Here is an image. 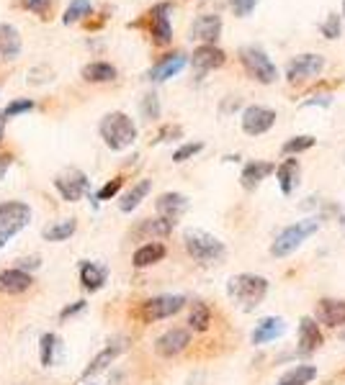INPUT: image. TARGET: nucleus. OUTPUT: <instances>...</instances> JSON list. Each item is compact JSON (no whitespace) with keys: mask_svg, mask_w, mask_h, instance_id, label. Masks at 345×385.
Segmentation results:
<instances>
[{"mask_svg":"<svg viewBox=\"0 0 345 385\" xmlns=\"http://www.w3.org/2000/svg\"><path fill=\"white\" fill-rule=\"evenodd\" d=\"M188 344H191V332H186V329H170V332H165L163 337H158L155 352H158L160 357L170 360V357H178Z\"/></svg>","mask_w":345,"mask_h":385,"instance_id":"4468645a","label":"nucleus"},{"mask_svg":"<svg viewBox=\"0 0 345 385\" xmlns=\"http://www.w3.org/2000/svg\"><path fill=\"white\" fill-rule=\"evenodd\" d=\"M127 349V339H119V341H111L108 347L104 349V352H98L93 360H90V365L85 367V372H83V378H90V375H98V372H104L108 365L116 360V357L121 355Z\"/></svg>","mask_w":345,"mask_h":385,"instance_id":"aec40b11","label":"nucleus"},{"mask_svg":"<svg viewBox=\"0 0 345 385\" xmlns=\"http://www.w3.org/2000/svg\"><path fill=\"white\" fill-rule=\"evenodd\" d=\"M325 70V57L322 54H299L294 57L286 67V80L289 82H301L312 80Z\"/></svg>","mask_w":345,"mask_h":385,"instance_id":"6e6552de","label":"nucleus"},{"mask_svg":"<svg viewBox=\"0 0 345 385\" xmlns=\"http://www.w3.org/2000/svg\"><path fill=\"white\" fill-rule=\"evenodd\" d=\"M322 332L317 326V319L312 316H304L299 321V352L301 355H309V352H317L322 347Z\"/></svg>","mask_w":345,"mask_h":385,"instance_id":"6ab92c4d","label":"nucleus"},{"mask_svg":"<svg viewBox=\"0 0 345 385\" xmlns=\"http://www.w3.org/2000/svg\"><path fill=\"white\" fill-rule=\"evenodd\" d=\"M170 136H180V126H165L158 133V139L155 141H170Z\"/></svg>","mask_w":345,"mask_h":385,"instance_id":"a18cd8bd","label":"nucleus"},{"mask_svg":"<svg viewBox=\"0 0 345 385\" xmlns=\"http://www.w3.org/2000/svg\"><path fill=\"white\" fill-rule=\"evenodd\" d=\"M312 147H315V136H309V133L294 136V139H289L284 144V155H299V152H307Z\"/></svg>","mask_w":345,"mask_h":385,"instance_id":"f704fd0d","label":"nucleus"},{"mask_svg":"<svg viewBox=\"0 0 345 385\" xmlns=\"http://www.w3.org/2000/svg\"><path fill=\"white\" fill-rule=\"evenodd\" d=\"M317 319L325 326H343L345 324V301H332V298H322L317 306Z\"/></svg>","mask_w":345,"mask_h":385,"instance_id":"5701e85b","label":"nucleus"},{"mask_svg":"<svg viewBox=\"0 0 345 385\" xmlns=\"http://www.w3.org/2000/svg\"><path fill=\"white\" fill-rule=\"evenodd\" d=\"M8 239H11V237H6V234H0V249H3V247H6V242H8Z\"/></svg>","mask_w":345,"mask_h":385,"instance_id":"09e8293b","label":"nucleus"},{"mask_svg":"<svg viewBox=\"0 0 345 385\" xmlns=\"http://www.w3.org/2000/svg\"><path fill=\"white\" fill-rule=\"evenodd\" d=\"M183 247H186V252L191 254V257L203 262V265L219 262L227 252L225 244H222L214 234H209V231L203 229H188L186 234H183Z\"/></svg>","mask_w":345,"mask_h":385,"instance_id":"7ed1b4c3","label":"nucleus"},{"mask_svg":"<svg viewBox=\"0 0 345 385\" xmlns=\"http://www.w3.org/2000/svg\"><path fill=\"white\" fill-rule=\"evenodd\" d=\"M343 159H345V155H343Z\"/></svg>","mask_w":345,"mask_h":385,"instance_id":"603ef678","label":"nucleus"},{"mask_svg":"<svg viewBox=\"0 0 345 385\" xmlns=\"http://www.w3.org/2000/svg\"><path fill=\"white\" fill-rule=\"evenodd\" d=\"M139 111H142V116L147 121L160 119V98L155 96V93H147V96L142 98V103H139Z\"/></svg>","mask_w":345,"mask_h":385,"instance_id":"c9c22d12","label":"nucleus"},{"mask_svg":"<svg viewBox=\"0 0 345 385\" xmlns=\"http://www.w3.org/2000/svg\"><path fill=\"white\" fill-rule=\"evenodd\" d=\"M186 65H188L186 54L172 52V54H168V57H163L158 65H152V70L147 72V80L150 82H165V80H170V77H175V74H178Z\"/></svg>","mask_w":345,"mask_h":385,"instance_id":"2eb2a0df","label":"nucleus"},{"mask_svg":"<svg viewBox=\"0 0 345 385\" xmlns=\"http://www.w3.org/2000/svg\"><path fill=\"white\" fill-rule=\"evenodd\" d=\"M34 285V278L29 273H23L18 267H11V270H3L0 273V293L3 296H21Z\"/></svg>","mask_w":345,"mask_h":385,"instance_id":"f3484780","label":"nucleus"},{"mask_svg":"<svg viewBox=\"0 0 345 385\" xmlns=\"http://www.w3.org/2000/svg\"><path fill=\"white\" fill-rule=\"evenodd\" d=\"M31 221V208L21 200H6L0 203V234L13 237Z\"/></svg>","mask_w":345,"mask_h":385,"instance_id":"423d86ee","label":"nucleus"},{"mask_svg":"<svg viewBox=\"0 0 345 385\" xmlns=\"http://www.w3.org/2000/svg\"><path fill=\"white\" fill-rule=\"evenodd\" d=\"M265 293H268V280L263 275L240 273L230 278V282H227V296L242 311H256L263 304Z\"/></svg>","mask_w":345,"mask_h":385,"instance_id":"f257e3e1","label":"nucleus"},{"mask_svg":"<svg viewBox=\"0 0 345 385\" xmlns=\"http://www.w3.org/2000/svg\"><path fill=\"white\" fill-rule=\"evenodd\" d=\"M155 208H158L160 218H165V221H170L175 226V221L188 211V198L180 195V192H163L158 203H155Z\"/></svg>","mask_w":345,"mask_h":385,"instance_id":"dca6fc26","label":"nucleus"},{"mask_svg":"<svg viewBox=\"0 0 345 385\" xmlns=\"http://www.w3.org/2000/svg\"><path fill=\"white\" fill-rule=\"evenodd\" d=\"M230 3V8L234 11V15L237 18H245V15H250L253 11H256L258 0H227Z\"/></svg>","mask_w":345,"mask_h":385,"instance_id":"a19ab883","label":"nucleus"},{"mask_svg":"<svg viewBox=\"0 0 345 385\" xmlns=\"http://www.w3.org/2000/svg\"><path fill=\"white\" fill-rule=\"evenodd\" d=\"M320 31L325 34V39H338L340 37V15L338 13H327V18L322 21Z\"/></svg>","mask_w":345,"mask_h":385,"instance_id":"58836bf2","label":"nucleus"},{"mask_svg":"<svg viewBox=\"0 0 345 385\" xmlns=\"http://www.w3.org/2000/svg\"><path fill=\"white\" fill-rule=\"evenodd\" d=\"M21 54V34L11 23H0V65L13 62Z\"/></svg>","mask_w":345,"mask_h":385,"instance_id":"a211bd4d","label":"nucleus"},{"mask_svg":"<svg viewBox=\"0 0 345 385\" xmlns=\"http://www.w3.org/2000/svg\"><path fill=\"white\" fill-rule=\"evenodd\" d=\"M315 378H317L315 365H296V367H291L289 372H284L276 385H309Z\"/></svg>","mask_w":345,"mask_h":385,"instance_id":"a878e982","label":"nucleus"},{"mask_svg":"<svg viewBox=\"0 0 345 385\" xmlns=\"http://www.w3.org/2000/svg\"><path fill=\"white\" fill-rule=\"evenodd\" d=\"M15 267L23 270V273H29V270H34V267H42V257H37V254H31V257H21L18 262H15Z\"/></svg>","mask_w":345,"mask_h":385,"instance_id":"37998d69","label":"nucleus"},{"mask_svg":"<svg viewBox=\"0 0 345 385\" xmlns=\"http://www.w3.org/2000/svg\"><path fill=\"white\" fill-rule=\"evenodd\" d=\"M332 103V98L330 96H312L309 98V100H304V108H307V105H330Z\"/></svg>","mask_w":345,"mask_h":385,"instance_id":"de8ad7c7","label":"nucleus"},{"mask_svg":"<svg viewBox=\"0 0 345 385\" xmlns=\"http://www.w3.org/2000/svg\"><path fill=\"white\" fill-rule=\"evenodd\" d=\"M276 178L278 185H281V192L284 195H291L296 183H299V159H284V162L276 167Z\"/></svg>","mask_w":345,"mask_h":385,"instance_id":"b1692460","label":"nucleus"},{"mask_svg":"<svg viewBox=\"0 0 345 385\" xmlns=\"http://www.w3.org/2000/svg\"><path fill=\"white\" fill-rule=\"evenodd\" d=\"M150 190H152V180H147V178L139 180V183H137V185L132 188V190H129L124 198H121L119 208L124 211V214H132V211H134V208L139 206V203H142L147 195H150Z\"/></svg>","mask_w":345,"mask_h":385,"instance_id":"bb28decb","label":"nucleus"},{"mask_svg":"<svg viewBox=\"0 0 345 385\" xmlns=\"http://www.w3.org/2000/svg\"><path fill=\"white\" fill-rule=\"evenodd\" d=\"M26 111H34V103H31V100H26V98H21V100H11V103L6 105V111H3V121L13 119V116H21V113H26Z\"/></svg>","mask_w":345,"mask_h":385,"instance_id":"4c0bfd02","label":"nucleus"},{"mask_svg":"<svg viewBox=\"0 0 345 385\" xmlns=\"http://www.w3.org/2000/svg\"><path fill=\"white\" fill-rule=\"evenodd\" d=\"M85 82H113L116 80V67L108 62H90L83 67Z\"/></svg>","mask_w":345,"mask_h":385,"instance_id":"cd10ccee","label":"nucleus"},{"mask_svg":"<svg viewBox=\"0 0 345 385\" xmlns=\"http://www.w3.org/2000/svg\"><path fill=\"white\" fill-rule=\"evenodd\" d=\"M75 229H77V223H75V218H65V221H57V223H52V226H46L44 229V239L46 242H68L73 234H75Z\"/></svg>","mask_w":345,"mask_h":385,"instance_id":"c756f323","label":"nucleus"},{"mask_svg":"<svg viewBox=\"0 0 345 385\" xmlns=\"http://www.w3.org/2000/svg\"><path fill=\"white\" fill-rule=\"evenodd\" d=\"M222 37V15L217 13H201L191 23V39L201 44H217Z\"/></svg>","mask_w":345,"mask_h":385,"instance_id":"f8f14e48","label":"nucleus"},{"mask_svg":"<svg viewBox=\"0 0 345 385\" xmlns=\"http://www.w3.org/2000/svg\"><path fill=\"white\" fill-rule=\"evenodd\" d=\"M0 141H3V121H0Z\"/></svg>","mask_w":345,"mask_h":385,"instance_id":"8fccbe9b","label":"nucleus"},{"mask_svg":"<svg viewBox=\"0 0 345 385\" xmlns=\"http://www.w3.org/2000/svg\"><path fill=\"white\" fill-rule=\"evenodd\" d=\"M18 3H21L23 11L37 13V15H46L49 13V8H52V0H18Z\"/></svg>","mask_w":345,"mask_h":385,"instance_id":"ea45409f","label":"nucleus"},{"mask_svg":"<svg viewBox=\"0 0 345 385\" xmlns=\"http://www.w3.org/2000/svg\"><path fill=\"white\" fill-rule=\"evenodd\" d=\"M343 15H345V0H343Z\"/></svg>","mask_w":345,"mask_h":385,"instance_id":"3c124183","label":"nucleus"},{"mask_svg":"<svg viewBox=\"0 0 345 385\" xmlns=\"http://www.w3.org/2000/svg\"><path fill=\"white\" fill-rule=\"evenodd\" d=\"M343 337H345V332H343Z\"/></svg>","mask_w":345,"mask_h":385,"instance_id":"864d4df0","label":"nucleus"},{"mask_svg":"<svg viewBox=\"0 0 345 385\" xmlns=\"http://www.w3.org/2000/svg\"><path fill=\"white\" fill-rule=\"evenodd\" d=\"M121 185H124V178H113L111 183H106V185L98 190V200H111L113 195L121 190Z\"/></svg>","mask_w":345,"mask_h":385,"instance_id":"79ce46f5","label":"nucleus"},{"mask_svg":"<svg viewBox=\"0 0 345 385\" xmlns=\"http://www.w3.org/2000/svg\"><path fill=\"white\" fill-rule=\"evenodd\" d=\"M203 149L201 141H188V144H183V147H178L175 152H172V162H186V159H191V157H196L199 152Z\"/></svg>","mask_w":345,"mask_h":385,"instance_id":"e433bc0d","label":"nucleus"},{"mask_svg":"<svg viewBox=\"0 0 345 385\" xmlns=\"http://www.w3.org/2000/svg\"><path fill=\"white\" fill-rule=\"evenodd\" d=\"M317 229H320V221H317V218H304V221H296L291 223V226H286L276 237V242L270 244V254H273V257H289V254L296 252V249L304 244V239L312 237Z\"/></svg>","mask_w":345,"mask_h":385,"instance_id":"20e7f679","label":"nucleus"},{"mask_svg":"<svg viewBox=\"0 0 345 385\" xmlns=\"http://www.w3.org/2000/svg\"><path fill=\"white\" fill-rule=\"evenodd\" d=\"M284 332H286L284 319L268 316V319H261V321H258L256 329H253V334H250V339H253V344H265V341L278 339V337H281Z\"/></svg>","mask_w":345,"mask_h":385,"instance_id":"4be33fe9","label":"nucleus"},{"mask_svg":"<svg viewBox=\"0 0 345 385\" xmlns=\"http://www.w3.org/2000/svg\"><path fill=\"white\" fill-rule=\"evenodd\" d=\"M186 306V298L183 296H155L150 301H144L142 306V319L144 321H160V319H170Z\"/></svg>","mask_w":345,"mask_h":385,"instance_id":"1a4fd4ad","label":"nucleus"},{"mask_svg":"<svg viewBox=\"0 0 345 385\" xmlns=\"http://www.w3.org/2000/svg\"><path fill=\"white\" fill-rule=\"evenodd\" d=\"M98 131H101V136H104L106 147L113 149V152H124V149L132 147L137 139L134 121L121 111L106 113L104 121H101V126H98Z\"/></svg>","mask_w":345,"mask_h":385,"instance_id":"f03ea898","label":"nucleus"},{"mask_svg":"<svg viewBox=\"0 0 345 385\" xmlns=\"http://www.w3.org/2000/svg\"><path fill=\"white\" fill-rule=\"evenodd\" d=\"M11 162H13V155H11V152H3V155H0V180L6 178V172H8V167H11Z\"/></svg>","mask_w":345,"mask_h":385,"instance_id":"49530a36","label":"nucleus"},{"mask_svg":"<svg viewBox=\"0 0 345 385\" xmlns=\"http://www.w3.org/2000/svg\"><path fill=\"white\" fill-rule=\"evenodd\" d=\"M240 62H242V67H245V72H248L256 82H261V85L276 82V77H278L276 65L270 62V57L263 52L261 46H242Z\"/></svg>","mask_w":345,"mask_h":385,"instance_id":"39448f33","label":"nucleus"},{"mask_svg":"<svg viewBox=\"0 0 345 385\" xmlns=\"http://www.w3.org/2000/svg\"><path fill=\"white\" fill-rule=\"evenodd\" d=\"M163 257H165V244H160V242H147V244H142L137 249L132 262H134V267L142 270V267H150V265H155V262H160Z\"/></svg>","mask_w":345,"mask_h":385,"instance_id":"393cba45","label":"nucleus"},{"mask_svg":"<svg viewBox=\"0 0 345 385\" xmlns=\"http://www.w3.org/2000/svg\"><path fill=\"white\" fill-rule=\"evenodd\" d=\"M106 267L96 265V262H83L80 265V282H83L88 290H101L106 282Z\"/></svg>","mask_w":345,"mask_h":385,"instance_id":"c85d7f7f","label":"nucleus"},{"mask_svg":"<svg viewBox=\"0 0 345 385\" xmlns=\"http://www.w3.org/2000/svg\"><path fill=\"white\" fill-rule=\"evenodd\" d=\"M39 344H42V347H39V352H42V365H44V367H52L54 352H57V347H60V339H57L54 334H44Z\"/></svg>","mask_w":345,"mask_h":385,"instance_id":"72a5a7b5","label":"nucleus"},{"mask_svg":"<svg viewBox=\"0 0 345 385\" xmlns=\"http://www.w3.org/2000/svg\"><path fill=\"white\" fill-rule=\"evenodd\" d=\"M54 188H57V192H60L65 200L77 203V200L88 192L90 183H88V178H85V172L75 170V167H70V170H62L60 175L54 178Z\"/></svg>","mask_w":345,"mask_h":385,"instance_id":"0eeeda50","label":"nucleus"},{"mask_svg":"<svg viewBox=\"0 0 345 385\" xmlns=\"http://www.w3.org/2000/svg\"><path fill=\"white\" fill-rule=\"evenodd\" d=\"M188 324H191V329L194 332H206L211 324V311L209 306L201 304V301H196L194 306H191V313H188Z\"/></svg>","mask_w":345,"mask_h":385,"instance_id":"2f4dec72","label":"nucleus"},{"mask_svg":"<svg viewBox=\"0 0 345 385\" xmlns=\"http://www.w3.org/2000/svg\"><path fill=\"white\" fill-rule=\"evenodd\" d=\"M273 124H276V111H270L265 105H250L242 111V131L248 136H261L270 131Z\"/></svg>","mask_w":345,"mask_h":385,"instance_id":"9b49d317","label":"nucleus"},{"mask_svg":"<svg viewBox=\"0 0 345 385\" xmlns=\"http://www.w3.org/2000/svg\"><path fill=\"white\" fill-rule=\"evenodd\" d=\"M172 231V223L170 221H165V218H147V221H142L139 226H137V231L134 234H139V237H168Z\"/></svg>","mask_w":345,"mask_h":385,"instance_id":"7c9ffc66","label":"nucleus"},{"mask_svg":"<svg viewBox=\"0 0 345 385\" xmlns=\"http://www.w3.org/2000/svg\"><path fill=\"white\" fill-rule=\"evenodd\" d=\"M90 11H93V3H90V0H70L68 11L62 15V23H65V26H73V23L83 21L85 15H90Z\"/></svg>","mask_w":345,"mask_h":385,"instance_id":"473e14b6","label":"nucleus"},{"mask_svg":"<svg viewBox=\"0 0 345 385\" xmlns=\"http://www.w3.org/2000/svg\"><path fill=\"white\" fill-rule=\"evenodd\" d=\"M80 311H85V301H75L73 306H68V308H62L60 319H62V321H68L70 316H75V313H80Z\"/></svg>","mask_w":345,"mask_h":385,"instance_id":"c03bdc74","label":"nucleus"},{"mask_svg":"<svg viewBox=\"0 0 345 385\" xmlns=\"http://www.w3.org/2000/svg\"><path fill=\"white\" fill-rule=\"evenodd\" d=\"M147 23H150L152 41L158 46H168L172 41V26H170V3H158L147 13Z\"/></svg>","mask_w":345,"mask_h":385,"instance_id":"9d476101","label":"nucleus"},{"mask_svg":"<svg viewBox=\"0 0 345 385\" xmlns=\"http://www.w3.org/2000/svg\"><path fill=\"white\" fill-rule=\"evenodd\" d=\"M270 172H276V164L273 162H261V159L248 162L245 167H242V175H240L242 188H245V190H256L263 180L268 178Z\"/></svg>","mask_w":345,"mask_h":385,"instance_id":"412c9836","label":"nucleus"},{"mask_svg":"<svg viewBox=\"0 0 345 385\" xmlns=\"http://www.w3.org/2000/svg\"><path fill=\"white\" fill-rule=\"evenodd\" d=\"M225 62H227V54L222 52L217 44H201L194 52V57H191V67H194V72L199 74V77H203V74L211 72V70H219Z\"/></svg>","mask_w":345,"mask_h":385,"instance_id":"ddd939ff","label":"nucleus"}]
</instances>
